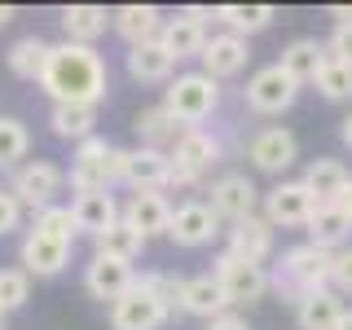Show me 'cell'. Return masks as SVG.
<instances>
[{
	"instance_id": "obj_1",
	"label": "cell",
	"mask_w": 352,
	"mask_h": 330,
	"mask_svg": "<svg viewBox=\"0 0 352 330\" xmlns=\"http://www.w3.org/2000/svg\"><path fill=\"white\" fill-rule=\"evenodd\" d=\"M40 93L53 106H102L110 93V71L106 58L84 44H53L49 62L40 75Z\"/></svg>"
},
{
	"instance_id": "obj_2",
	"label": "cell",
	"mask_w": 352,
	"mask_h": 330,
	"mask_svg": "<svg viewBox=\"0 0 352 330\" xmlns=\"http://www.w3.org/2000/svg\"><path fill=\"white\" fill-rule=\"evenodd\" d=\"M330 260H335V251H322L313 242H295L269 269V291H278V300H286V304H300L304 295L326 291L330 286Z\"/></svg>"
},
{
	"instance_id": "obj_3",
	"label": "cell",
	"mask_w": 352,
	"mask_h": 330,
	"mask_svg": "<svg viewBox=\"0 0 352 330\" xmlns=\"http://www.w3.org/2000/svg\"><path fill=\"white\" fill-rule=\"evenodd\" d=\"M216 106H220V84L203 71L172 75L168 93H163V110H168L181 128H203L207 119L216 115Z\"/></svg>"
},
{
	"instance_id": "obj_4",
	"label": "cell",
	"mask_w": 352,
	"mask_h": 330,
	"mask_svg": "<svg viewBox=\"0 0 352 330\" xmlns=\"http://www.w3.org/2000/svg\"><path fill=\"white\" fill-rule=\"evenodd\" d=\"M66 185V172L49 159H27L22 168L9 172V194L18 198L22 212H44V207H58V194Z\"/></svg>"
},
{
	"instance_id": "obj_5",
	"label": "cell",
	"mask_w": 352,
	"mask_h": 330,
	"mask_svg": "<svg viewBox=\"0 0 352 330\" xmlns=\"http://www.w3.org/2000/svg\"><path fill=\"white\" fill-rule=\"evenodd\" d=\"M212 278L220 282L229 308H251V304H260L264 295H269V264L238 260V256H229V251H220V256H216Z\"/></svg>"
},
{
	"instance_id": "obj_6",
	"label": "cell",
	"mask_w": 352,
	"mask_h": 330,
	"mask_svg": "<svg viewBox=\"0 0 352 330\" xmlns=\"http://www.w3.org/2000/svg\"><path fill=\"white\" fill-rule=\"evenodd\" d=\"M115 150L106 137H88L75 146L71 154V172H66V181H71L75 194H88V190H115Z\"/></svg>"
},
{
	"instance_id": "obj_7",
	"label": "cell",
	"mask_w": 352,
	"mask_h": 330,
	"mask_svg": "<svg viewBox=\"0 0 352 330\" xmlns=\"http://www.w3.org/2000/svg\"><path fill=\"white\" fill-rule=\"evenodd\" d=\"M71 247L75 242H66L58 234H49V229L31 225L27 238H22V247H18V264H22L27 278H58L66 264H71Z\"/></svg>"
},
{
	"instance_id": "obj_8",
	"label": "cell",
	"mask_w": 352,
	"mask_h": 330,
	"mask_svg": "<svg viewBox=\"0 0 352 330\" xmlns=\"http://www.w3.org/2000/svg\"><path fill=\"white\" fill-rule=\"evenodd\" d=\"M168 172H172V154H163V150H146V146L115 150V181L128 185L132 194L137 190H163Z\"/></svg>"
},
{
	"instance_id": "obj_9",
	"label": "cell",
	"mask_w": 352,
	"mask_h": 330,
	"mask_svg": "<svg viewBox=\"0 0 352 330\" xmlns=\"http://www.w3.org/2000/svg\"><path fill=\"white\" fill-rule=\"evenodd\" d=\"M242 97H247V106L256 110V115H282V110L295 106L300 84H295L291 75H286L282 66L273 62V66H260V71L251 75L247 88H242Z\"/></svg>"
},
{
	"instance_id": "obj_10",
	"label": "cell",
	"mask_w": 352,
	"mask_h": 330,
	"mask_svg": "<svg viewBox=\"0 0 352 330\" xmlns=\"http://www.w3.org/2000/svg\"><path fill=\"white\" fill-rule=\"evenodd\" d=\"M168 317H172V308L159 304L146 286H137V282L110 304V330H163Z\"/></svg>"
},
{
	"instance_id": "obj_11",
	"label": "cell",
	"mask_w": 352,
	"mask_h": 330,
	"mask_svg": "<svg viewBox=\"0 0 352 330\" xmlns=\"http://www.w3.org/2000/svg\"><path fill=\"white\" fill-rule=\"evenodd\" d=\"M207 194H212V198H207V207H212L220 220H229V225H238V220L256 216V207H260V190L251 185V176H242V172L216 176Z\"/></svg>"
},
{
	"instance_id": "obj_12",
	"label": "cell",
	"mask_w": 352,
	"mask_h": 330,
	"mask_svg": "<svg viewBox=\"0 0 352 330\" xmlns=\"http://www.w3.org/2000/svg\"><path fill=\"white\" fill-rule=\"evenodd\" d=\"M313 207H317V198L304 190V181H278L264 194V220L273 229H304Z\"/></svg>"
},
{
	"instance_id": "obj_13",
	"label": "cell",
	"mask_w": 352,
	"mask_h": 330,
	"mask_svg": "<svg viewBox=\"0 0 352 330\" xmlns=\"http://www.w3.org/2000/svg\"><path fill=\"white\" fill-rule=\"evenodd\" d=\"M247 159L256 163L260 172L282 176L295 159H300V141H295L291 128H260L256 137L247 141Z\"/></svg>"
},
{
	"instance_id": "obj_14",
	"label": "cell",
	"mask_w": 352,
	"mask_h": 330,
	"mask_svg": "<svg viewBox=\"0 0 352 330\" xmlns=\"http://www.w3.org/2000/svg\"><path fill=\"white\" fill-rule=\"evenodd\" d=\"M220 234V216L212 212L207 203H198V198H190V203L172 207V225H168V238L176 242V247H207Z\"/></svg>"
},
{
	"instance_id": "obj_15",
	"label": "cell",
	"mask_w": 352,
	"mask_h": 330,
	"mask_svg": "<svg viewBox=\"0 0 352 330\" xmlns=\"http://www.w3.org/2000/svg\"><path fill=\"white\" fill-rule=\"evenodd\" d=\"M251 62V44L234 36V31H216V36H207L203 44V75H212V80H234V75L247 71Z\"/></svg>"
},
{
	"instance_id": "obj_16",
	"label": "cell",
	"mask_w": 352,
	"mask_h": 330,
	"mask_svg": "<svg viewBox=\"0 0 352 330\" xmlns=\"http://www.w3.org/2000/svg\"><path fill=\"white\" fill-rule=\"evenodd\" d=\"M124 225H132L141 238H159V234H168V225H172V203H168V194L163 190H137V194H128V203H124Z\"/></svg>"
},
{
	"instance_id": "obj_17",
	"label": "cell",
	"mask_w": 352,
	"mask_h": 330,
	"mask_svg": "<svg viewBox=\"0 0 352 330\" xmlns=\"http://www.w3.org/2000/svg\"><path fill=\"white\" fill-rule=\"evenodd\" d=\"M71 216H75V229H80V234L102 238L106 229L119 225L124 203H119L110 190H88V194H75V198H71Z\"/></svg>"
},
{
	"instance_id": "obj_18",
	"label": "cell",
	"mask_w": 352,
	"mask_h": 330,
	"mask_svg": "<svg viewBox=\"0 0 352 330\" xmlns=\"http://www.w3.org/2000/svg\"><path fill=\"white\" fill-rule=\"evenodd\" d=\"M132 282H137V273H132V264H124V260H110V256H97L93 251V260L84 264V291L102 304H115Z\"/></svg>"
},
{
	"instance_id": "obj_19",
	"label": "cell",
	"mask_w": 352,
	"mask_h": 330,
	"mask_svg": "<svg viewBox=\"0 0 352 330\" xmlns=\"http://www.w3.org/2000/svg\"><path fill=\"white\" fill-rule=\"evenodd\" d=\"M176 313L185 317H198V322H216V317L234 313L225 300V291H220V282L212 273H198V278H185L181 286V304H176Z\"/></svg>"
},
{
	"instance_id": "obj_20",
	"label": "cell",
	"mask_w": 352,
	"mask_h": 330,
	"mask_svg": "<svg viewBox=\"0 0 352 330\" xmlns=\"http://www.w3.org/2000/svg\"><path fill=\"white\" fill-rule=\"evenodd\" d=\"M273 234H278V229L256 212V216L238 220V225H229V247L225 251H229V256H238V260L264 264V260L273 256Z\"/></svg>"
},
{
	"instance_id": "obj_21",
	"label": "cell",
	"mask_w": 352,
	"mask_h": 330,
	"mask_svg": "<svg viewBox=\"0 0 352 330\" xmlns=\"http://www.w3.org/2000/svg\"><path fill=\"white\" fill-rule=\"evenodd\" d=\"M58 22H62L66 44L97 49V40L110 31V9H102V5H66L62 14H58Z\"/></svg>"
},
{
	"instance_id": "obj_22",
	"label": "cell",
	"mask_w": 352,
	"mask_h": 330,
	"mask_svg": "<svg viewBox=\"0 0 352 330\" xmlns=\"http://www.w3.org/2000/svg\"><path fill=\"white\" fill-rule=\"evenodd\" d=\"M124 66L137 84H172V71H176V58L163 49L159 40H146V44H132L124 53Z\"/></svg>"
},
{
	"instance_id": "obj_23",
	"label": "cell",
	"mask_w": 352,
	"mask_h": 330,
	"mask_svg": "<svg viewBox=\"0 0 352 330\" xmlns=\"http://www.w3.org/2000/svg\"><path fill=\"white\" fill-rule=\"evenodd\" d=\"M168 154H172V163H181V168L207 176L220 163V137H216V132H207V128H185L181 141H176Z\"/></svg>"
},
{
	"instance_id": "obj_24",
	"label": "cell",
	"mask_w": 352,
	"mask_h": 330,
	"mask_svg": "<svg viewBox=\"0 0 352 330\" xmlns=\"http://www.w3.org/2000/svg\"><path fill=\"white\" fill-rule=\"evenodd\" d=\"M110 31H119L128 40V49L146 44V40H159L163 9L159 5H119V9H110Z\"/></svg>"
},
{
	"instance_id": "obj_25",
	"label": "cell",
	"mask_w": 352,
	"mask_h": 330,
	"mask_svg": "<svg viewBox=\"0 0 352 330\" xmlns=\"http://www.w3.org/2000/svg\"><path fill=\"white\" fill-rule=\"evenodd\" d=\"M304 229H308V242L322 247V251H339V247H348V238H352V220L339 212V203H317Z\"/></svg>"
},
{
	"instance_id": "obj_26",
	"label": "cell",
	"mask_w": 352,
	"mask_h": 330,
	"mask_svg": "<svg viewBox=\"0 0 352 330\" xmlns=\"http://www.w3.org/2000/svg\"><path fill=\"white\" fill-rule=\"evenodd\" d=\"M132 132H137V141L146 150H163L168 154L176 141H181V124H176V119L168 115V110H163V102L159 106H146V110H137V119H132Z\"/></svg>"
},
{
	"instance_id": "obj_27",
	"label": "cell",
	"mask_w": 352,
	"mask_h": 330,
	"mask_svg": "<svg viewBox=\"0 0 352 330\" xmlns=\"http://www.w3.org/2000/svg\"><path fill=\"white\" fill-rule=\"evenodd\" d=\"M278 66L304 88V84H313V80H317V71L326 66V44H322V40H313V36H300V40H291V44L282 49Z\"/></svg>"
},
{
	"instance_id": "obj_28",
	"label": "cell",
	"mask_w": 352,
	"mask_h": 330,
	"mask_svg": "<svg viewBox=\"0 0 352 330\" xmlns=\"http://www.w3.org/2000/svg\"><path fill=\"white\" fill-rule=\"evenodd\" d=\"M49 49L53 44L44 40V36H22L9 44V53H5V66H9V75L22 84H40V75H44V62H49Z\"/></svg>"
},
{
	"instance_id": "obj_29",
	"label": "cell",
	"mask_w": 352,
	"mask_h": 330,
	"mask_svg": "<svg viewBox=\"0 0 352 330\" xmlns=\"http://www.w3.org/2000/svg\"><path fill=\"white\" fill-rule=\"evenodd\" d=\"M159 44L172 53L176 62H185V58H203L207 27H198V22H194V18H185V14H176V18H163Z\"/></svg>"
},
{
	"instance_id": "obj_30",
	"label": "cell",
	"mask_w": 352,
	"mask_h": 330,
	"mask_svg": "<svg viewBox=\"0 0 352 330\" xmlns=\"http://www.w3.org/2000/svg\"><path fill=\"white\" fill-rule=\"evenodd\" d=\"M339 317H344V300H339L335 291H313L304 295L300 304H295V326L300 330H335Z\"/></svg>"
},
{
	"instance_id": "obj_31",
	"label": "cell",
	"mask_w": 352,
	"mask_h": 330,
	"mask_svg": "<svg viewBox=\"0 0 352 330\" xmlns=\"http://www.w3.org/2000/svg\"><path fill=\"white\" fill-rule=\"evenodd\" d=\"M300 181L317 203H339V194H344V185H348V168L339 159H313Z\"/></svg>"
},
{
	"instance_id": "obj_32",
	"label": "cell",
	"mask_w": 352,
	"mask_h": 330,
	"mask_svg": "<svg viewBox=\"0 0 352 330\" xmlns=\"http://www.w3.org/2000/svg\"><path fill=\"white\" fill-rule=\"evenodd\" d=\"M273 18H278V9L273 5H216V22L225 31H234V36H256V31L273 27Z\"/></svg>"
},
{
	"instance_id": "obj_33",
	"label": "cell",
	"mask_w": 352,
	"mask_h": 330,
	"mask_svg": "<svg viewBox=\"0 0 352 330\" xmlns=\"http://www.w3.org/2000/svg\"><path fill=\"white\" fill-rule=\"evenodd\" d=\"M49 128H53V137L80 146V141L97 137V106H53L49 110Z\"/></svg>"
},
{
	"instance_id": "obj_34",
	"label": "cell",
	"mask_w": 352,
	"mask_h": 330,
	"mask_svg": "<svg viewBox=\"0 0 352 330\" xmlns=\"http://www.w3.org/2000/svg\"><path fill=\"white\" fill-rule=\"evenodd\" d=\"M27 154H31V132L22 119L14 115H0V172H14L27 163Z\"/></svg>"
},
{
	"instance_id": "obj_35",
	"label": "cell",
	"mask_w": 352,
	"mask_h": 330,
	"mask_svg": "<svg viewBox=\"0 0 352 330\" xmlns=\"http://www.w3.org/2000/svg\"><path fill=\"white\" fill-rule=\"evenodd\" d=\"M97 242V256H110V260H124V264H132V260H141V251H146V238L137 234L132 225H124L119 220L115 229H106L102 238H93Z\"/></svg>"
},
{
	"instance_id": "obj_36",
	"label": "cell",
	"mask_w": 352,
	"mask_h": 330,
	"mask_svg": "<svg viewBox=\"0 0 352 330\" xmlns=\"http://www.w3.org/2000/svg\"><path fill=\"white\" fill-rule=\"evenodd\" d=\"M317 93L326 97V102H352V66L348 62H335L326 58V66L317 71Z\"/></svg>"
},
{
	"instance_id": "obj_37",
	"label": "cell",
	"mask_w": 352,
	"mask_h": 330,
	"mask_svg": "<svg viewBox=\"0 0 352 330\" xmlns=\"http://www.w3.org/2000/svg\"><path fill=\"white\" fill-rule=\"evenodd\" d=\"M31 300V278L22 269H0V313H18Z\"/></svg>"
},
{
	"instance_id": "obj_38",
	"label": "cell",
	"mask_w": 352,
	"mask_h": 330,
	"mask_svg": "<svg viewBox=\"0 0 352 330\" xmlns=\"http://www.w3.org/2000/svg\"><path fill=\"white\" fill-rule=\"evenodd\" d=\"M137 286H146V291L154 295L159 304H168L172 313H176V304H181V286L185 278H176V273H163V269H150V273H141Z\"/></svg>"
},
{
	"instance_id": "obj_39",
	"label": "cell",
	"mask_w": 352,
	"mask_h": 330,
	"mask_svg": "<svg viewBox=\"0 0 352 330\" xmlns=\"http://www.w3.org/2000/svg\"><path fill=\"white\" fill-rule=\"evenodd\" d=\"M330 291L344 300V295H352V247H339L335 260H330Z\"/></svg>"
},
{
	"instance_id": "obj_40",
	"label": "cell",
	"mask_w": 352,
	"mask_h": 330,
	"mask_svg": "<svg viewBox=\"0 0 352 330\" xmlns=\"http://www.w3.org/2000/svg\"><path fill=\"white\" fill-rule=\"evenodd\" d=\"M18 225H22V207H18V198L9 194V185H0V238L14 234Z\"/></svg>"
},
{
	"instance_id": "obj_41",
	"label": "cell",
	"mask_w": 352,
	"mask_h": 330,
	"mask_svg": "<svg viewBox=\"0 0 352 330\" xmlns=\"http://www.w3.org/2000/svg\"><path fill=\"white\" fill-rule=\"evenodd\" d=\"M326 58H335V62H348V66H352V27H335V31H330V40H326Z\"/></svg>"
},
{
	"instance_id": "obj_42",
	"label": "cell",
	"mask_w": 352,
	"mask_h": 330,
	"mask_svg": "<svg viewBox=\"0 0 352 330\" xmlns=\"http://www.w3.org/2000/svg\"><path fill=\"white\" fill-rule=\"evenodd\" d=\"M198 185H203V176H198V172L181 168V163H172V172H168V185H163V194H168V190H181V194H190V190H198Z\"/></svg>"
},
{
	"instance_id": "obj_43",
	"label": "cell",
	"mask_w": 352,
	"mask_h": 330,
	"mask_svg": "<svg viewBox=\"0 0 352 330\" xmlns=\"http://www.w3.org/2000/svg\"><path fill=\"white\" fill-rule=\"evenodd\" d=\"M203 330H251V326H247V317H238V313H225V317H216V322H207Z\"/></svg>"
},
{
	"instance_id": "obj_44",
	"label": "cell",
	"mask_w": 352,
	"mask_h": 330,
	"mask_svg": "<svg viewBox=\"0 0 352 330\" xmlns=\"http://www.w3.org/2000/svg\"><path fill=\"white\" fill-rule=\"evenodd\" d=\"M181 14H185V18H194V22H198V27H207V18H212V22H216V9H207V5H185V9H181Z\"/></svg>"
},
{
	"instance_id": "obj_45",
	"label": "cell",
	"mask_w": 352,
	"mask_h": 330,
	"mask_svg": "<svg viewBox=\"0 0 352 330\" xmlns=\"http://www.w3.org/2000/svg\"><path fill=\"white\" fill-rule=\"evenodd\" d=\"M326 14L335 18V27H352V5H330Z\"/></svg>"
},
{
	"instance_id": "obj_46",
	"label": "cell",
	"mask_w": 352,
	"mask_h": 330,
	"mask_svg": "<svg viewBox=\"0 0 352 330\" xmlns=\"http://www.w3.org/2000/svg\"><path fill=\"white\" fill-rule=\"evenodd\" d=\"M339 212H344L352 220V176H348V185H344V194H339Z\"/></svg>"
},
{
	"instance_id": "obj_47",
	"label": "cell",
	"mask_w": 352,
	"mask_h": 330,
	"mask_svg": "<svg viewBox=\"0 0 352 330\" xmlns=\"http://www.w3.org/2000/svg\"><path fill=\"white\" fill-rule=\"evenodd\" d=\"M14 18H18V9H14V5H0V27H9Z\"/></svg>"
},
{
	"instance_id": "obj_48",
	"label": "cell",
	"mask_w": 352,
	"mask_h": 330,
	"mask_svg": "<svg viewBox=\"0 0 352 330\" xmlns=\"http://www.w3.org/2000/svg\"><path fill=\"white\" fill-rule=\"evenodd\" d=\"M339 137H344V146H352V115L344 119V128H339Z\"/></svg>"
},
{
	"instance_id": "obj_49",
	"label": "cell",
	"mask_w": 352,
	"mask_h": 330,
	"mask_svg": "<svg viewBox=\"0 0 352 330\" xmlns=\"http://www.w3.org/2000/svg\"><path fill=\"white\" fill-rule=\"evenodd\" d=\"M335 330H352V308H344V317H339V326Z\"/></svg>"
},
{
	"instance_id": "obj_50",
	"label": "cell",
	"mask_w": 352,
	"mask_h": 330,
	"mask_svg": "<svg viewBox=\"0 0 352 330\" xmlns=\"http://www.w3.org/2000/svg\"><path fill=\"white\" fill-rule=\"evenodd\" d=\"M5 322H9V317H5V313H0V330H5Z\"/></svg>"
}]
</instances>
